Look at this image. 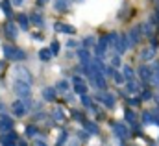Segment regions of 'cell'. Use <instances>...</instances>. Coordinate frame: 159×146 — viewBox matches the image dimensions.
<instances>
[{
  "label": "cell",
  "instance_id": "6da1fadb",
  "mask_svg": "<svg viewBox=\"0 0 159 146\" xmlns=\"http://www.w3.org/2000/svg\"><path fill=\"white\" fill-rule=\"evenodd\" d=\"M13 81H24V83H32V74L28 72L26 67L17 65L13 69Z\"/></svg>",
  "mask_w": 159,
  "mask_h": 146
},
{
  "label": "cell",
  "instance_id": "7a4b0ae2",
  "mask_svg": "<svg viewBox=\"0 0 159 146\" xmlns=\"http://www.w3.org/2000/svg\"><path fill=\"white\" fill-rule=\"evenodd\" d=\"M4 54L7 59H13V61H22L26 59V54L19 48H13V46H4Z\"/></svg>",
  "mask_w": 159,
  "mask_h": 146
},
{
  "label": "cell",
  "instance_id": "3957f363",
  "mask_svg": "<svg viewBox=\"0 0 159 146\" xmlns=\"http://www.w3.org/2000/svg\"><path fill=\"white\" fill-rule=\"evenodd\" d=\"M13 91L20 96V98H30V83L24 81H13Z\"/></svg>",
  "mask_w": 159,
  "mask_h": 146
},
{
  "label": "cell",
  "instance_id": "277c9868",
  "mask_svg": "<svg viewBox=\"0 0 159 146\" xmlns=\"http://www.w3.org/2000/svg\"><path fill=\"white\" fill-rule=\"evenodd\" d=\"M26 109H28V106L24 104V102H13V106H11V111H13V115L15 116H24V113H26Z\"/></svg>",
  "mask_w": 159,
  "mask_h": 146
},
{
  "label": "cell",
  "instance_id": "5b68a950",
  "mask_svg": "<svg viewBox=\"0 0 159 146\" xmlns=\"http://www.w3.org/2000/svg\"><path fill=\"white\" fill-rule=\"evenodd\" d=\"M54 30H56L57 34H67V35H72V34L76 32L72 26H69V24H63V22H56V24H54Z\"/></svg>",
  "mask_w": 159,
  "mask_h": 146
},
{
  "label": "cell",
  "instance_id": "8992f818",
  "mask_svg": "<svg viewBox=\"0 0 159 146\" xmlns=\"http://www.w3.org/2000/svg\"><path fill=\"white\" fill-rule=\"evenodd\" d=\"M0 143H2V144H15V143H17V135H15V133H9V131H6V133L2 135Z\"/></svg>",
  "mask_w": 159,
  "mask_h": 146
},
{
  "label": "cell",
  "instance_id": "52a82bcc",
  "mask_svg": "<svg viewBox=\"0 0 159 146\" xmlns=\"http://www.w3.org/2000/svg\"><path fill=\"white\" fill-rule=\"evenodd\" d=\"M6 35L11 37V39H15V37L19 35V28H17L13 22H7V24H6Z\"/></svg>",
  "mask_w": 159,
  "mask_h": 146
},
{
  "label": "cell",
  "instance_id": "ba28073f",
  "mask_svg": "<svg viewBox=\"0 0 159 146\" xmlns=\"http://www.w3.org/2000/svg\"><path fill=\"white\" fill-rule=\"evenodd\" d=\"M43 98H44L46 102H54V100H56V89L46 87V89L43 91Z\"/></svg>",
  "mask_w": 159,
  "mask_h": 146
},
{
  "label": "cell",
  "instance_id": "9c48e42d",
  "mask_svg": "<svg viewBox=\"0 0 159 146\" xmlns=\"http://www.w3.org/2000/svg\"><path fill=\"white\" fill-rule=\"evenodd\" d=\"M54 7L57 11H67L69 9V0H54Z\"/></svg>",
  "mask_w": 159,
  "mask_h": 146
},
{
  "label": "cell",
  "instance_id": "30bf717a",
  "mask_svg": "<svg viewBox=\"0 0 159 146\" xmlns=\"http://www.w3.org/2000/svg\"><path fill=\"white\" fill-rule=\"evenodd\" d=\"M11 128H13V122H11L9 118H2V120H0V131L6 133V131H9Z\"/></svg>",
  "mask_w": 159,
  "mask_h": 146
},
{
  "label": "cell",
  "instance_id": "8fae6325",
  "mask_svg": "<svg viewBox=\"0 0 159 146\" xmlns=\"http://www.w3.org/2000/svg\"><path fill=\"white\" fill-rule=\"evenodd\" d=\"M52 56H54V54H52V50H48V48H43V50L39 52V57L43 59V61H48Z\"/></svg>",
  "mask_w": 159,
  "mask_h": 146
},
{
  "label": "cell",
  "instance_id": "7c38bea8",
  "mask_svg": "<svg viewBox=\"0 0 159 146\" xmlns=\"http://www.w3.org/2000/svg\"><path fill=\"white\" fill-rule=\"evenodd\" d=\"M115 131H117V135H119L120 139H126V137H128L126 128H124V126H120V124H117V126H115Z\"/></svg>",
  "mask_w": 159,
  "mask_h": 146
},
{
  "label": "cell",
  "instance_id": "4fadbf2b",
  "mask_svg": "<svg viewBox=\"0 0 159 146\" xmlns=\"http://www.w3.org/2000/svg\"><path fill=\"white\" fill-rule=\"evenodd\" d=\"M19 24H20V28H22V30H28V26H30L28 17H26V15H20V17H19Z\"/></svg>",
  "mask_w": 159,
  "mask_h": 146
},
{
  "label": "cell",
  "instance_id": "5bb4252c",
  "mask_svg": "<svg viewBox=\"0 0 159 146\" xmlns=\"http://www.w3.org/2000/svg\"><path fill=\"white\" fill-rule=\"evenodd\" d=\"M56 91H57V93H67V91H69V83H67L65 80L59 81V83L56 85Z\"/></svg>",
  "mask_w": 159,
  "mask_h": 146
},
{
  "label": "cell",
  "instance_id": "9a60e30c",
  "mask_svg": "<svg viewBox=\"0 0 159 146\" xmlns=\"http://www.w3.org/2000/svg\"><path fill=\"white\" fill-rule=\"evenodd\" d=\"M74 91H76L78 94H85V93H87V87L80 81V83H74Z\"/></svg>",
  "mask_w": 159,
  "mask_h": 146
},
{
  "label": "cell",
  "instance_id": "2e32d148",
  "mask_svg": "<svg viewBox=\"0 0 159 146\" xmlns=\"http://www.w3.org/2000/svg\"><path fill=\"white\" fill-rule=\"evenodd\" d=\"M32 22H34L35 26H43V24H44L43 17H41V15H37V13H35V15H32Z\"/></svg>",
  "mask_w": 159,
  "mask_h": 146
},
{
  "label": "cell",
  "instance_id": "e0dca14e",
  "mask_svg": "<svg viewBox=\"0 0 159 146\" xmlns=\"http://www.w3.org/2000/svg\"><path fill=\"white\" fill-rule=\"evenodd\" d=\"M37 133H39V130H37L35 126H30V128H26V135H28V137H35Z\"/></svg>",
  "mask_w": 159,
  "mask_h": 146
},
{
  "label": "cell",
  "instance_id": "ac0fdd59",
  "mask_svg": "<svg viewBox=\"0 0 159 146\" xmlns=\"http://www.w3.org/2000/svg\"><path fill=\"white\" fill-rule=\"evenodd\" d=\"M85 130H87V131H91V133H98V128H96L93 122H85Z\"/></svg>",
  "mask_w": 159,
  "mask_h": 146
},
{
  "label": "cell",
  "instance_id": "d6986e66",
  "mask_svg": "<svg viewBox=\"0 0 159 146\" xmlns=\"http://www.w3.org/2000/svg\"><path fill=\"white\" fill-rule=\"evenodd\" d=\"M78 56H80V59H81L83 63H89V54H87L85 50H80V52H78Z\"/></svg>",
  "mask_w": 159,
  "mask_h": 146
},
{
  "label": "cell",
  "instance_id": "ffe728a7",
  "mask_svg": "<svg viewBox=\"0 0 159 146\" xmlns=\"http://www.w3.org/2000/svg\"><path fill=\"white\" fill-rule=\"evenodd\" d=\"M54 118H56V120H59V122H63V118H65L63 111H61V109H56V111H54Z\"/></svg>",
  "mask_w": 159,
  "mask_h": 146
},
{
  "label": "cell",
  "instance_id": "44dd1931",
  "mask_svg": "<svg viewBox=\"0 0 159 146\" xmlns=\"http://www.w3.org/2000/svg\"><path fill=\"white\" fill-rule=\"evenodd\" d=\"M0 6H2V9H4V13H6L7 17H11V7H9V4H7V2H2Z\"/></svg>",
  "mask_w": 159,
  "mask_h": 146
},
{
  "label": "cell",
  "instance_id": "7402d4cb",
  "mask_svg": "<svg viewBox=\"0 0 159 146\" xmlns=\"http://www.w3.org/2000/svg\"><path fill=\"white\" fill-rule=\"evenodd\" d=\"M65 141H67V131H61L59 139H57V144H65Z\"/></svg>",
  "mask_w": 159,
  "mask_h": 146
},
{
  "label": "cell",
  "instance_id": "603a6c76",
  "mask_svg": "<svg viewBox=\"0 0 159 146\" xmlns=\"http://www.w3.org/2000/svg\"><path fill=\"white\" fill-rule=\"evenodd\" d=\"M50 50H52V54H57V52H59V43H57V41H54V43H52V46H50Z\"/></svg>",
  "mask_w": 159,
  "mask_h": 146
},
{
  "label": "cell",
  "instance_id": "cb8c5ba5",
  "mask_svg": "<svg viewBox=\"0 0 159 146\" xmlns=\"http://www.w3.org/2000/svg\"><path fill=\"white\" fill-rule=\"evenodd\" d=\"M81 102H83V106H91V100H89L85 94H81Z\"/></svg>",
  "mask_w": 159,
  "mask_h": 146
},
{
  "label": "cell",
  "instance_id": "d4e9b609",
  "mask_svg": "<svg viewBox=\"0 0 159 146\" xmlns=\"http://www.w3.org/2000/svg\"><path fill=\"white\" fill-rule=\"evenodd\" d=\"M67 46H69V48H76V46H78V43H76V41H69V43H67Z\"/></svg>",
  "mask_w": 159,
  "mask_h": 146
},
{
  "label": "cell",
  "instance_id": "484cf974",
  "mask_svg": "<svg viewBox=\"0 0 159 146\" xmlns=\"http://www.w3.org/2000/svg\"><path fill=\"white\" fill-rule=\"evenodd\" d=\"M22 2H24V0H11L13 6H22Z\"/></svg>",
  "mask_w": 159,
  "mask_h": 146
},
{
  "label": "cell",
  "instance_id": "4316f807",
  "mask_svg": "<svg viewBox=\"0 0 159 146\" xmlns=\"http://www.w3.org/2000/svg\"><path fill=\"white\" fill-rule=\"evenodd\" d=\"M124 72H126V76H128V78H131V76H133V72H131V69H128V67H126V71H124Z\"/></svg>",
  "mask_w": 159,
  "mask_h": 146
},
{
  "label": "cell",
  "instance_id": "83f0119b",
  "mask_svg": "<svg viewBox=\"0 0 159 146\" xmlns=\"http://www.w3.org/2000/svg\"><path fill=\"white\" fill-rule=\"evenodd\" d=\"M115 81H117V83H122V76H120V74H115Z\"/></svg>",
  "mask_w": 159,
  "mask_h": 146
},
{
  "label": "cell",
  "instance_id": "f1b7e54d",
  "mask_svg": "<svg viewBox=\"0 0 159 146\" xmlns=\"http://www.w3.org/2000/svg\"><path fill=\"white\" fill-rule=\"evenodd\" d=\"M93 43H94V39H93V37H89V39H85V46H87V44H93Z\"/></svg>",
  "mask_w": 159,
  "mask_h": 146
},
{
  "label": "cell",
  "instance_id": "f546056e",
  "mask_svg": "<svg viewBox=\"0 0 159 146\" xmlns=\"http://www.w3.org/2000/svg\"><path fill=\"white\" fill-rule=\"evenodd\" d=\"M0 113H6V109H4V106L0 104Z\"/></svg>",
  "mask_w": 159,
  "mask_h": 146
},
{
  "label": "cell",
  "instance_id": "4dcf8cb0",
  "mask_svg": "<svg viewBox=\"0 0 159 146\" xmlns=\"http://www.w3.org/2000/svg\"><path fill=\"white\" fill-rule=\"evenodd\" d=\"M2 67H4V63H2V61H0V69H2Z\"/></svg>",
  "mask_w": 159,
  "mask_h": 146
},
{
  "label": "cell",
  "instance_id": "1f68e13d",
  "mask_svg": "<svg viewBox=\"0 0 159 146\" xmlns=\"http://www.w3.org/2000/svg\"><path fill=\"white\" fill-rule=\"evenodd\" d=\"M43 2H46V0H39V4H43Z\"/></svg>",
  "mask_w": 159,
  "mask_h": 146
},
{
  "label": "cell",
  "instance_id": "d6a6232c",
  "mask_svg": "<svg viewBox=\"0 0 159 146\" xmlns=\"http://www.w3.org/2000/svg\"><path fill=\"white\" fill-rule=\"evenodd\" d=\"M76 2H81V0H76Z\"/></svg>",
  "mask_w": 159,
  "mask_h": 146
}]
</instances>
